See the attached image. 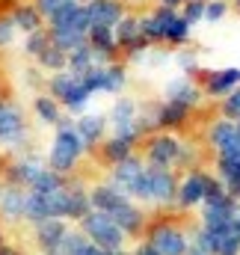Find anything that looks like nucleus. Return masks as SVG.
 Here are the masks:
<instances>
[{
    "label": "nucleus",
    "mask_w": 240,
    "mask_h": 255,
    "mask_svg": "<svg viewBox=\"0 0 240 255\" xmlns=\"http://www.w3.org/2000/svg\"><path fill=\"white\" fill-rule=\"evenodd\" d=\"M178 181L181 175L175 169H160V166H148L145 163V172L139 175L130 199L142 202V205H154V208H175Z\"/></svg>",
    "instance_id": "1"
},
{
    "label": "nucleus",
    "mask_w": 240,
    "mask_h": 255,
    "mask_svg": "<svg viewBox=\"0 0 240 255\" xmlns=\"http://www.w3.org/2000/svg\"><path fill=\"white\" fill-rule=\"evenodd\" d=\"M86 154V145L83 139L77 136L74 125L71 128H57L54 139H51V148H48V169L60 172V175H71L80 163V157Z\"/></svg>",
    "instance_id": "2"
},
{
    "label": "nucleus",
    "mask_w": 240,
    "mask_h": 255,
    "mask_svg": "<svg viewBox=\"0 0 240 255\" xmlns=\"http://www.w3.org/2000/svg\"><path fill=\"white\" fill-rule=\"evenodd\" d=\"M142 151V160L148 166H160V169H175L178 172V160L181 151H184V139L178 133H169V130H154L151 136L142 139L139 145Z\"/></svg>",
    "instance_id": "3"
},
{
    "label": "nucleus",
    "mask_w": 240,
    "mask_h": 255,
    "mask_svg": "<svg viewBox=\"0 0 240 255\" xmlns=\"http://www.w3.org/2000/svg\"><path fill=\"white\" fill-rule=\"evenodd\" d=\"M80 232L101 250L107 253H119L124 250V232L116 226V220L110 214H101V211H89L83 220H80Z\"/></svg>",
    "instance_id": "4"
},
{
    "label": "nucleus",
    "mask_w": 240,
    "mask_h": 255,
    "mask_svg": "<svg viewBox=\"0 0 240 255\" xmlns=\"http://www.w3.org/2000/svg\"><path fill=\"white\" fill-rule=\"evenodd\" d=\"M145 241L154 244L160 255H184L190 247V232L175 223V220H151L148 229H145Z\"/></svg>",
    "instance_id": "5"
},
{
    "label": "nucleus",
    "mask_w": 240,
    "mask_h": 255,
    "mask_svg": "<svg viewBox=\"0 0 240 255\" xmlns=\"http://www.w3.org/2000/svg\"><path fill=\"white\" fill-rule=\"evenodd\" d=\"M30 139V125H27V113L9 101L0 98V148H21Z\"/></svg>",
    "instance_id": "6"
},
{
    "label": "nucleus",
    "mask_w": 240,
    "mask_h": 255,
    "mask_svg": "<svg viewBox=\"0 0 240 255\" xmlns=\"http://www.w3.org/2000/svg\"><path fill=\"white\" fill-rule=\"evenodd\" d=\"M214 175L226 184L229 196H235L240 202V122L232 142L223 145L220 151H214Z\"/></svg>",
    "instance_id": "7"
},
{
    "label": "nucleus",
    "mask_w": 240,
    "mask_h": 255,
    "mask_svg": "<svg viewBox=\"0 0 240 255\" xmlns=\"http://www.w3.org/2000/svg\"><path fill=\"white\" fill-rule=\"evenodd\" d=\"M113 33H116V42H119L121 60L139 63V60H145V54L151 51L148 39L142 36V27H139V15H136V12H127L119 24L113 27Z\"/></svg>",
    "instance_id": "8"
},
{
    "label": "nucleus",
    "mask_w": 240,
    "mask_h": 255,
    "mask_svg": "<svg viewBox=\"0 0 240 255\" xmlns=\"http://www.w3.org/2000/svg\"><path fill=\"white\" fill-rule=\"evenodd\" d=\"M196 83L202 86L205 98L211 101H223L226 95H232L240 86V68L238 65H223V68H199Z\"/></svg>",
    "instance_id": "9"
},
{
    "label": "nucleus",
    "mask_w": 240,
    "mask_h": 255,
    "mask_svg": "<svg viewBox=\"0 0 240 255\" xmlns=\"http://www.w3.org/2000/svg\"><path fill=\"white\" fill-rule=\"evenodd\" d=\"M211 175H214V172H208V169H202V166H199V169H190V172H181L175 208H178V211H199V208L205 205Z\"/></svg>",
    "instance_id": "10"
},
{
    "label": "nucleus",
    "mask_w": 240,
    "mask_h": 255,
    "mask_svg": "<svg viewBox=\"0 0 240 255\" xmlns=\"http://www.w3.org/2000/svg\"><path fill=\"white\" fill-rule=\"evenodd\" d=\"M148 113H151V119H154V128L157 130H169V133H178L184 128L190 125V119H193V107H187V104H178V101H157V104H148Z\"/></svg>",
    "instance_id": "11"
},
{
    "label": "nucleus",
    "mask_w": 240,
    "mask_h": 255,
    "mask_svg": "<svg viewBox=\"0 0 240 255\" xmlns=\"http://www.w3.org/2000/svg\"><path fill=\"white\" fill-rule=\"evenodd\" d=\"M48 169V163L42 160V157H36V154H21V157H15V160H9V166H6V172H3V184H15V187H21V190H30L36 181H39V175Z\"/></svg>",
    "instance_id": "12"
},
{
    "label": "nucleus",
    "mask_w": 240,
    "mask_h": 255,
    "mask_svg": "<svg viewBox=\"0 0 240 255\" xmlns=\"http://www.w3.org/2000/svg\"><path fill=\"white\" fill-rule=\"evenodd\" d=\"M74 130L83 139L86 151H98V145L110 136V119L101 113H83L74 119Z\"/></svg>",
    "instance_id": "13"
},
{
    "label": "nucleus",
    "mask_w": 240,
    "mask_h": 255,
    "mask_svg": "<svg viewBox=\"0 0 240 255\" xmlns=\"http://www.w3.org/2000/svg\"><path fill=\"white\" fill-rule=\"evenodd\" d=\"M45 27H51V30H71V33H83V36H89V27H92V21H89V9H86L83 3L74 0V3L62 6Z\"/></svg>",
    "instance_id": "14"
},
{
    "label": "nucleus",
    "mask_w": 240,
    "mask_h": 255,
    "mask_svg": "<svg viewBox=\"0 0 240 255\" xmlns=\"http://www.w3.org/2000/svg\"><path fill=\"white\" fill-rule=\"evenodd\" d=\"M86 42H89V48L95 51V60H98V65L119 63V60H121V51H119V42H116L113 27H89Z\"/></svg>",
    "instance_id": "15"
},
{
    "label": "nucleus",
    "mask_w": 240,
    "mask_h": 255,
    "mask_svg": "<svg viewBox=\"0 0 240 255\" xmlns=\"http://www.w3.org/2000/svg\"><path fill=\"white\" fill-rule=\"evenodd\" d=\"M142 172H145V160H142V154L136 151V154H130L127 160H121V163H116V166H110V178H107V181H110L116 190H121V193L130 196Z\"/></svg>",
    "instance_id": "16"
},
{
    "label": "nucleus",
    "mask_w": 240,
    "mask_h": 255,
    "mask_svg": "<svg viewBox=\"0 0 240 255\" xmlns=\"http://www.w3.org/2000/svg\"><path fill=\"white\" fill-rule=\"evenodd\" d=\"M163 98H166V101H178V104H187V107L199 110V104L205 101V92H202V86H199L193 77L178 74V77H172V80L163 86Z\"/></svg>",
    "instance_id": "17"
},
{
    "label": "nucleus",
    "mask_w": 240,
    "mask_h": 255,
    "mask_svg": "<svg viewBox=\"0 0 240 255\" xmlns=\"http://www.w3.org/2000/svg\"><path fill=\"white\" fill-rule=\"evenodd\" d=\"M89 202H92V211H101V214H119L124 205H130L133 199L127 196V193L116 190L110 181H101V184H95V187H89Z\"/></svg>",
    "instance_id": "18"
},
{
    "label": "nucleus",
    "mask_w": 240,
    "mask_h": 255,
    "mask_svg": "<svg viewBox=\"0 0 240 255\" xmlns=\"http://www.w3.org/2000/svg\"><path fill=\"white\" fill-rule=\"evenodd\" d=\"M86 9H89L92 27H116L130 12L124 0H92V3H86Z\"/></svg>",
    "instance_id": "19"
},
{
    "label": "nucleus",
    "mask_w": 240,
    "mask_h": 255,
    "mask_svg": "<svg viewBox=\"0 0 240 255\" xmlns=\"http://www.w3.org/2000/svg\"><path fill=\"white\" fill-rule=\"evenodd\" d=\"M68 223L65 220H48V223H39L36 226V247L42 250V255H57L68 235Z\"/></svg>",
    "instance_id": "20"
},
{
    "label": "nucleus",
    "mask_w": 240,
    "mask_h": 255,
    "mask_svg": "<svg viewBox=\"0 0 240 255\" xmlns=\"http://www.w3.org/2000/svg\"><path fill=\"white\" fill-rule=\"evenodd\" d=\"M113 220H116V226L124 232V238H145V229L151 223L148 214H145V208H139L136 202L124 205L119 214H113Z\"/></svg>",
    "instance_id": "21"
},
{
    "label": "nucleus",
    "mask_w": 240,
    "mask_h": 255,
    "mask_svg": "<svg viewBox=\"0 0 240 255\" xmlns=\"http://www.w3.org/2000/svg\"><path fill=\"white\" fill-rule=\"evenodd\" d=\"M24 214H27V190L15 184H3L0 187V217L6 223H21Z\"/></svg>",
    "instance_id": "22"
},
{
    "label": "nucleus",
    "mask_w": 240,
    "mask_h": 255,
    "mask_svg": "<svg viewBox=\"0 0 240 255\" xmlns=\"http://www.w3.org/2000/svg\"><path fill=\"white\" fill-rule=\"evenodd\" d=\"M89 211H92L89 187H83L80 181H68V187H65V220L68 223H80Z\"/></svg>",
    "instance_id": "23"
},
{
    "label": "nucleus",
    "mask_w": 240,
    "mask_h": 255,
    "mask_svg": "<svg viewBox=\"0 0 240 255\" xmlns=\"http://www.w3.org/2000/svg\"><path fill=\"white\" fill-rule=\"evenodd\" d=\"M9 15H12V21H15V27H18L21 36H30V33H36V30L45 27V18H42L39 6H36L33 0H21V3H15V6L9 9Z\"/></svg>",
    "instance_id": "24"
},
{
    "label": "nucleus",
    "mask_w": 240,
    "mask_h": 255,
    "mask_svg": "<svg viewBox=\"0 0 240 255\" xmlns=\"http://www.w3.org/2000/svg\"><path fill=\"white\" fill-rule=\"evenodd\" d=\"M139 110H142V107L136 104V98H130V95H119V98L113 101L110 113H107V119H110V130H119V128L136 125Z\"/></svg>",
    "instance_id": "25"
},
{
    "label": "nucleus",
    "mask_w": 240,
    "mask_h": 255,
    "mask_svg": "<svg viewBox=\"0 0 240 255\" xmlns=\"http://www.w3.org/2000/svg\"><path fill=\"white\" fill-rule=\"evenodd\" d=\"M33 116L42 122V125L48 128H60V122L65 119V110H62V104L57 101V98H51L48 92H42V95H36L33 98Z\"/></svg>",
    "instance_id": "26"
},
{
    "label": "nucleus",
    "mask_w": 240,
    "mask_h": 255,
    "mask_svg": "<svg viewBox=\"0 0 240 255\" xmlns=\"http://www.w3.org/2000/svg\"><path fill=\"white\" fill-rule=\"evenodd\" d=\"M130 154H136V145L127 142V139H121V136H116V133H110V136L98 145V157H101L107 166H116L121 160H127Z\"/></svg>",
    "instance_id": "27"
},
{
    "label": "nucleus",
    "mask_w": 240,
    "mask_h": 255,
    "mask_svg": "<svg viewBox=\"0 0 240 255\" xmlns=\"http://www.w3.org/2000/svg\"><path fill=\"white\" fill-rule=\"evenodd\" d=\"M190 39H193V27L181 18V12H175V15L169 18L166 30H163V48L181 51V48H187V45H190Z\"/></svg>",
    "instance_id": "28"
},
{
    "label": "nucleus",
    "mask_w": 240,
    "mask_h": 255,
    "mask_svg": "<svg viewBox=\"0 0 240 255\" xmlns=\"http://www.w3.org/2000/svg\"><path fill=\"white\" fill-rule=\"evenodd\" d=\"M238 133V122H232V119H223V116H217L208 130H205V142H208V148L211 151H220L223 145H229L232 142V136Z\"/></svg>",
    "instance_id": "29"
},
{
    "label": "nucleus",
    "mask_w": 240,
    "mask_h": 255,
    "mask_svg": "<svg viewBox=\"0 0 240 255\" xmlns=\"http://www.w3.org/2000/svg\"><path fill=\"white\" fill-rule=\"evenodd\" d=\"M33 63H36V68H42V71H48V74H57V71H65V68H68V54L60 51L57 45H48Z\"/></svg>",
    "instance_id": "30"
},
{
    "label": "nucleus",
    "mask_w": 240,
    "mask_h": 255,
    "mask_svg": "<svg viewBox=\"0 0 240 255\" xmlns=\"http://www.w3.org/2000/svg\"><path fill=\"white\" fill-rule=\"evenodd\" d=\"M124 86H127V65L121 60L104 65V95H121Z\"/></svg>",
    "instance_id": "31"
},
{
    "label": "nucleus",
    "mask_w": 240,
    "mask_h": 255,
    "mask_svg": "<svg viewBox=\"0 0 240 255\" xmlns=\"http://www.w3.org/2000/svg\"><path fill=\"white\" fill-rule=\"evenodd\" d=\"M92 65H98V60H95V51L89 48V42L86 45H80V48H74L71 54H68V71L71 74H86Z\"/></svg>",
    "instance_id": "32"
},
{
    "label": "nucleus",
    "mask_w": 240,
    "mask_h": 255,
    "mask_svg": "<svg viewBox=\"0 0 240 255\" xmlns=\"http://www.w3.org/2000/svg\"><path fill=\"white\" fill-rule=\"evenodd\" d=\"M51 45V33H48V27H42V30H36V33H30V36H24V54L30 57V60H36L45 48Z\"/></svg>",
    "instance_id": "33"
},
{
    "label": "nucleus",
    "mask_w": 240,
    "mask_h": 255,
    "mask_svg": "<svg viewBox=\"0 0 240 255\" xmlns=\"http://www.w3.org/2000/svg\"><path fill=\"white\" fill-rule=\"evenodd\" d=\"M205 6H208V0H187L178 12H181V18H184L190 27H196V24L205 21Z\"/></svg>",
    "instance_id": "34"
},
{
    "label": "nucleus",
    "mask_w": 240,
    "mask_h": 255,
    "mask_svg": "<svg viewBox=\"0 0 240 255\" xmlns=\"http://www.w3.org/2000/svg\"><path fill=\"white\" fill-rule=\"evenodd\" d=\"M15 42H18V27H15V21H12L9 12H0V51L12 48Z\"/></svg>",
    "instance_id": "35"
},
{
    "label": "nucleus",
    "mask_w": 240,
    "mask_h": 255,
    "mask_svg": "<svg viewBox=\"0 0 240 255\" xmlns=\"http://www.w3.org/2000/svg\"><path fill=\"white\" fill-rule=\"evenodd\" d=\"M229 12H232V0H208V6H205V21H208V24H220Z\"/></svg>",
    "instance_id": "36"
},
{
    "label": "nucleus",
    "mask_w": 240,
    "mask_h": 255,
    "mask_svg": "<svg viewBox=\"0 0 240 255\" xmlns=\"http://www.w3.org/2000/svg\"><path fill=\"white\" fill-rule=\"evenodd\" d=\"M220 116L223 119H232V122H240V86L232 95H226L220 101Z\"/></svg>",
    "instance_id": "37"
},
{
    "label": "nucleus",
    "mask_w": 240,
    "mask_h": 255,
    "mask_svg": "<svg viewBox=\"0 0 240 255\" xmlns=\"http://www.w3.org/2000/svg\"><path fill=\"white\" fill-rule=\"evenodd\" d=\"M175 63H178L181 74H187V77H193L196 80V74H199V60H196V54H190V51H178V57H175Z\"/></svg>",
    "instance_id": "38"
},
{
    "label": "nucleus",
    "mask_w": 240,
    "mask_h": 255,
    "mask_svg": "<svg viewBox=\"0 0 240 255\" xmlns=\"http://www.w3.org/2000/svg\"><path fill=\"white\" fill-rule=\"evenodd\" d=\"M36 6H39V12H42V18H45V24L60 12L62 6H68V3H74V0H33Z\"/></svg>",
    "instance_id": "39"
},
{
    "label": "nucleus",
    "mask_w": 240,
    "mask_h": 255,
    "mask_svg": "<svg viewBox=\"0 0 240 255\" xmlns=\"http://www.w3.org/2000/svg\"><path fill=\"white\" fill-rule=\"evenodd\" d=\"M130 255H160V250H157L154 244H148V241L142 238V241H139V244H136V247L130 250Z\"/></svg>",
    "instance_id": "40"
},
{
    "label": "nucleus",
    "mask_w": 240,
    "mask_h": 255,
    "mask_svg": "<svg viewBox=\"0 0 240 255\" xmlns=\"http://www.w3.org/2000/svg\"><path fill=\"white\" fill-rule=\"evenodd\" d=\"M184 255H211V253H208L202 244H196V241L190 238V247H187V253H184Z\"/></svg>",
    "instance_id": "41"
},
{
    "label": "nucleus",
    "mask_w": 240,
    "mask_h": 255,
    "mask_svg": "<svg viewBox=\"0 0 240 255\" xmlns=\"http://www.w3.org/2000/svg\"><path fill=\"white\" fill-rule=\"evenodd\" d=\"M229 232L240 241V208H238V214H235V220H232V226H229Z\"/></svg>",
    "instance_id": "42"
},
{
    "label": "nucleus",
    "mask_w": 240,
    "mask_h": 255,
    "mask_svg": "<svg viewBox=\"0 0 240 255\" xmlns=\"http://www.w3.org/2000/svg\"><path fill=\"white\" fill-rule=\"evenodd\" d=\"M187 0H157V6H169V9H181Z\"/></svg>",
    "instance_id": "43"
},
{
    "label": "nucleus",
    "mask_w": 240,
    "mask_h": 255,
    "mask_svg": "<svg viewBox=\"0 0 240 255\" xmlns=\"http://www.w3.org/2000/svg\"><path fill=\"white\" fill-rule=\"evenodd\" d=\"M0 255H21V253H18L15 247H9V244H3V247H0Z\"/></svg>",
    "instance_id": "44"
},
{
    "label": "nucleus",
    "mask_w": 240,
    "mask_h": 255,
    "mask_svg": "<svg viewBox=\"0 0 240 255\" xmlns=\"http://www.w3.org/2000/svg\"><path fill=\"white\" fill-rule=\"evenodd\" d=\"M124 3H127V9H130V6H145L148 0H124Z\"/></svg>",
    "instance_id": "45"
},
{
    "label": "nucleus",
    "mask_w": 240,
    "mask_h": 255,
    "mask_svg": "<svg viewBox=\"0 0 240 255\" xmlns=\"http://www.w3.org/2000/svg\"><path fill=\"white\" fill-rule=\"evenodd\" d=\"M232 9H235V12H240V0H232Z\"/></svg>",
    "instance_id": "46"
},
{
    "label": "nucleus",
    "mask_w": 240,
    "mask_h": 255,
    "mask_svg": "<svg viewBox=\"0 0 240 255\" xmlns=\"http://www.w3.org/2000/svg\"><path fill=\"white\" fill-rule=\"evenodd\" d=\"M110 255H130V253H124V250H119V253H110Z\"/></svg>",
    "instance_id": "47"
},
{
    "label": "nucleus",
    "mask_w": 240,
    "mask_h": 255,
    "mask_svg": "<svg viewBox=\"0 0 240 255\" xmlns=\"http://www.w3.org/2000/svg\"><path fill=\"white\" fill-rule=\"evenodd\" d=\"M3 244H6V238H3V232H0V247H3Z\"/></svg>",
    "instance_id": "48"
},
{
    "label": "nucleus",
    "mask_w": 240,
    "mask_h": 255,
    "mask_svg": "<svg viewBox=\"0 0 240 255\" xmlns=\"http://www.w3.org/2000/svg\"><path fill=\"white\" fill-rule=\"evenodd\" d=\"M77 3H83V6H86V3H92V0H77Z\"/></svg>",
    "instance_id": "49"
}]
</instances>
